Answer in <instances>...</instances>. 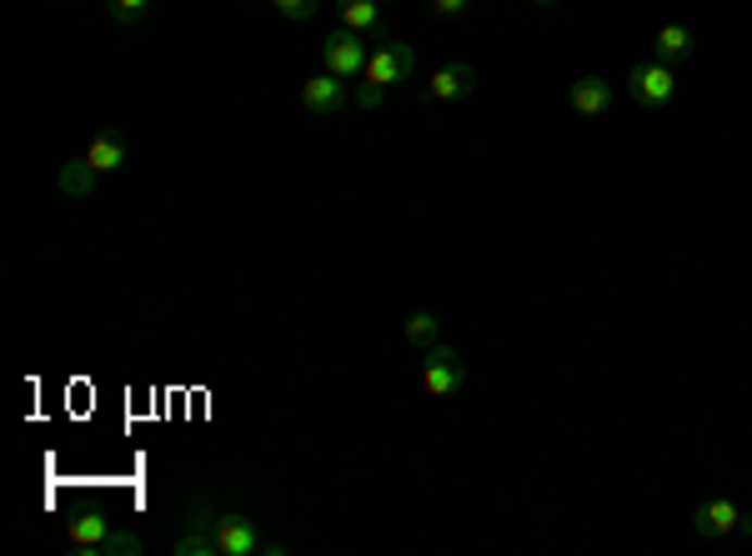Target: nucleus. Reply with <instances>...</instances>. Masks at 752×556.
<instances>
[{
	"label": "nucleus",
	"mask_w": 752,
	"mask_h": 556,
	"mask_svg": "<svg viewBox=\"0 0 752 556\" xmlns=\"http://www.w3.org/2000/svg\"><path fill=\"white\" fill-rule=\"evenodd\" d=\"M366 61H372V46L362 40V30L337 26L331 36L322 40V71H331V76L356 80L366 71Z\"/></svg>",
	"instance_id": "f257e3e1"
},
{
	"label": "nucleus",
	"mask_w": 752,
	"mask_h": 556,
	"mask_svg": "<svg viewBox=\"0 0 752 556\" xmlns=\"http://www.w3.org/2000/svg\"><path fill=\"white\" fill-rule=\"evenodd\" d=\"M216 502L211 496H196L191 502V511H186V531L171 542V552L176 556H221V546H216Z\"/></svg>",
	"instance_id": "f03ea898"
},
{
	"label": "nucleus",
	"mask_w": 752,
	"mask_h": 556,
	"mask_svg": "<svg viewBox=\"0 0 752 556\" xmlns=\"http://www.w3.org/2000/svg\"><path fill=\"white\" fill-rule=\"evenodd\" d=\"M416 76V51L406 46V40H376L372 46V61H366L362 80H372V86H402V80Z\"/></svg>",
	"instance_id": "7ed1b4c3"
},
{
	"label": "nucleus",
	"mask_w": 752,
	"mask_h": 556,
	"mask_svg": "<svg viewBox=\"0 0 752 556\" xmlns=\"http://www.w3.org/2000/svg\"><path fill=\"white\" fill-rule=\"evenodd\" d=\"M422 387H427V396H456L467 387V362L456 356V346H427V356H422Z\"/></svg>",
	"instance_id": "20e7f679"
},
{
	"label": "nucleus",
	"mask_w": 752,
	"mask_h": 556,
	"mask_svg": "<svg viewBox=\"0 0 752 556\" xmlns=\"http://www.w3.org/2000/svg\"><path fill=\"white\" fill-rule=\"evenodd\" d=\"M216 546L221 556H266V536H261V527L247 517V511H221L216 517Z\"/></svg>",
	"instance_id": "39448f33"
},
{
	"label": "nucleus",
	"mask_w": 752,
	"mask_h": 556,
	"mask_svg": "<svg viewBox=\"0 0 752 556\" xmlns=\"http://www.w3.org/2000/svg\"><path fill=\"white\" fill-rule=\"evenodd\" d=\"M627 86H632V101H637V105H648V111H662V105H673V96H677V80H673V65H667V61H642V65H632Z\"/></svg>",
	"instance_id": "423d86ee"
},
{
	"label": "nucleus",
	"mask_w": 752,
	"mask_h": 556,
	"mask_svg": "<svg viewBox=\"0 0 752 556\" xmlns=\"http://www.w3.org/2000/svg\"><path fill=\"white\" fill-rule=\"evenodd\" d=\"M301 105H306L312 116H341V111L351 105L347 80L331 76V71H322V76H312L306 86H301Z\"/></svg>",
	"instance_id": "0eeeda50"
},
{
	"label": "nucleus",
	"mask_w": 752,
	"mask_h": 556,
	"mask_svg": "<svg viewBox=\"0 0 752 556\" xmlns=\"http://www.w3.org/2000/svg\"><path fill=\"white\" fill-rule=\"evenodd\" d=\"M477 91V71H472L467 61H452V65H441L437 76L427 80V101H462V96Z\"/></svg>",
	"instance_id": "6e6552de"
},
{
	"label": "nucleus",
	"mask_w": 752,
	"mask_h": 556,
	"mask_svg": "<svg viewBox=\"0 0 752 556\" xmlns=\"http://www.w3.org/2000/svg\"><path fill=\"white\" fill-rule=\"evenodd\" d=\"M738 517H742V506L732 496H713V502H702L692 511V531L698 536H727V531H738Z\"/></svg>",
	"instance_id": "1a4fd4ad"
},
{
	"label": "nucleus",
	"mask_w": 752,
	"mask_h": 556,
	"mask_svg": "<svg viewBox=\"0 0 752 556\" xmlns=\"http://www.w3.org/2000/svg\"><path fill=\"white\" fill-rule=\"evenodd\" d=\"M80 155H86V166H91V170H101V176H116V170L130 161V146H126V136H121V130H105V136H96V141L86 146Z\"/></svg>",
	"instance_id": "9d476101"
},
{
	"label": "nucleus",
	"mask_w": 752,
	"mask_h": 556,
	"mask_svg": "<svg viewBox=\"0 0 752 556\" xmlns=\"http://www.w3.org/2000/svg\"><path fill=\"white\" fill-rule=\"evenodd\" d=\"M111 536V517L105 511H80L71 527H65V542H71V552L76 556H96V546Z\"/></svg>",
	"instance_id": "9b49d317"
},
{
	"label": "nucleus",
	"mask_w": 752,
	"mask_h": 556,
	"mask_svg": "<svg viewBox=\"0 0 752 556\" xmlns=\"http://www.w3.org/2000/svg\"><path fill=\"white\" fill-rule=\"evenodd\" d=\"M652 51H657V61L677 65V61H688V55L698 51V36H692V26H682V21H667V26L652 36Z\"/></svg>",
	"instance_id": "f8f14e48"
},
{
	"label": "nucleus",
	"mask_w": 752,
	"mask_h": 556,
	"mask_svg": "<svg viewBox=\"0 0 752 556\" xmlns=\"http://www.w3.org/2000/svg\"><path fill=\"white\" fill-rule=\"evenodd\" d=\"M607 105H612V80H602V76L572 80V111L577 116H602Z\"/></svg>",
	"instance_id": "ddd939ff"
},
{
	"label": "nucleus",
	"mask_w": 752,
	"mask_h": 556,
	"mask_svg": "<svg viewBox=\"0 0 752 556\" xmlns=\"http://www.w3.org/2000/svg\"><path fill=\"white\" fill-rule=\"evenodd\" d=\"M55 186H61V195H71V201H86V195H96V186H101V170H91L86 155H76V161H65V166L55 170Z\"/></svg>",
	"instance_id": "4468645a"
},
{
	"label": "nucleus",
	"mask_w": 752,
	"mask_h": 556,
	"mask_svg": "<svg viewBox=\"0 0 752 556\" xmlns=\"http://www.w3.org/2000/svg\"><path fill=\"white\" fill-rule=\"evenodd\" d=\"M337 15L347 30H381V5L376 0H337Z\"/></svg>",
	"instance_id": "2eb2a0df"
},
{
	"label": "nucleus",
	"mask_w": 752,
	"mask_h": 556,
	"mask_svg": "<svg viewBox=\"0 0 752 556\" xmlns=\"http://www.w3.org/2000/svg\"><path fill=\"white\" fill-rule=\"evenodd\" d=\"M437 326H441V321H437V311H412L402 331H406V341H412V346L427 351V346H437Z\"/></svg>",
	"instance_id": "dca6fc26"
},
{
	"label": "nucleus",
	"mask_w": 752,
	"mask_h": 556,
	"mask_svg": "<svg viewBox=\"0 0 752 556\" xmlns=\"http://www.w3.org/2000/svg\"><path fill=\"white\" fill-rule=\"evenodd\" d=\"M141 552H146L141 536L136 531H121V527H111V536L96 546V556H141Z\"/></svg>",
	"instance_id": "f3484780"
},
{
	"label": "nucleus",
	"mask_w": 752,
	"mask_h": 556,
	"mask_svg": "<svg viewBox=\"0 0 752 556\" xmlns=\"http://www.w3.org/2000/svg\"><path fill=\"white\" fill-rule=\"evenodd\" d=\"M105 5H111V21H116V26H136V21L151 11V0H105Z\"/></svg>",
	"instance_id": "a211bd4d"
},
{
	"label": "nucleus",
	"mask_w": 752,
	"mask_h": 556,
	"mask_svg": "<svg viewBox=\"0 0 752 556\" xmlns=\"http://www.w3.org/2000/svg\"><path fill=\"white\" fill-rule=\"evenodd\" d=\"M272 11L281 15V21H312V15L322 11V0H272Z\"/></svg>",
	"instance_id": "6ab92c4d"
},
{
	"label": "nucleus",
	"mask_w": 752,
	"mask_h": 556,
	"mask_svg": "<svg viewBox=\"0 0 752 556\" xmlns=\"http://www.w3.org/2000/svg\"><path fill=\"white\" fill-rule=\"evenodd\" d=\"M381 86H372V80H362V86H356V91H351V105H356V111H376V105H381Z\"/></svg>",
	"instance_id": "aec40b11"
},
{
	"label": "nucleus",
	"mask_w": 752,
	"mask_h": 556,
	"mask_svg": "<svg viewBox=\"0 0 752 556\" xmlns=\"http://www.w3.org/2000/svg\"><path fill=\"white\" fill-rule=\"evenodd\" d=\"M472 0H431V15H462Z\"/></svg>",
	"instance_id": "412c9836"
},
{
	"label": "nucleus",
	"mask_w": 752,
	"mask_h": 556,
	"mask_svg": "<svg viewBox=\"0 0 752 556\" xmlns=\"http://www.w3.org/2000/svg\"><path fill=\"white\" fill-rule=\"evenodd\" d=\"M738 531H742V536H752V511H742V517H738Z\"/></svg>",
	"instance_id": "4be33fe9"
},
{
	"label": "nucleus",
	"mask_w": 752,
	"mask_h": 556,
	"mask_svg": "<svg viewBox=\"0 0 752 556\" xmlns=\"http://www.w3.org/2000/svg\"><path fill=\"white\" fill-rule=\"evenodd\" d=\"M532 5H557V0H532Z\"/></svg>",
	"instance_id": "5701e85b"
},
{
	"label": "nucleus",
	"mask_w": 752,
	"mask_h": 556,
	"mask_svg": "<svg viewBox=\"0 0 752 556\" xmlns=\"http://www.w3.org/2000/svg\"><path fill=\"white\" fill-rule=\"evenodd\" d=\"M376 5H387V0H376Z\"/></svg>",
	"instance_id": "b1692460"
}]
</instances>
